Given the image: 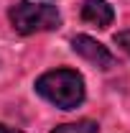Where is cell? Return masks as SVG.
I'll use <instances>...</instances> for the list:
<instances>
[{
  "label": "cell",
  "instance_id": "1",
  "mask_svg": "<svg viewBox=\"0 0 130 133\" xmlns=\"http://www.w3.org/2000/svg\"><path fill=\"white\" fill-rule=\"evenodd\" d=\"M36 92L61 110H74L84 102V79L74 69H54L36 79Z\"/></svg>",
  "mask_w": 130,
  "mask_h": 133
},
{
  "label": "cell",
  "instance_id": "2",
  "mask_svg": "<svg viewBox=\"0 0 130 133\" xmlns=\"http://www.w3.org/2000/svg\"><path fill=\"white\" fill-rule=\"evenodd\" d=\"M10 23L18 33L31 36L38 31H54L61 26V16L54 5H36V3H26L20 0L10 8Z\"/></svg>",
  "mask_w": 130,
  "mask_h": 133
},
{
  "label": "cell",
  "instance_id": "3",
  "mask_svg": "<svg viewBox=\"0 0 130 133\" xmlns=\"http://www.w3.org/2000/svg\"><path fill=\"white\" fill-rule=\"evenodd\" d=\"M71 49L77 51L82 59H87L89 64L99 66V69H112V66L117 64L115 56L110 54V49L102 46L99 41H95L92 36H84V33L74 36V38H71Z\"/></svg>",
  "mask_w": 130,
  "mask_h": 133
},
{
  "label": "cell",
  "instance_id": "4",
  "mask_svg": "<svg viewBox=\"0 0 130 133\" xmlns=\"http://www.w3.org/2000/svg\"><path fill=\"white\" fill-rule=\"evenodd\" d=\"M82 21L97 28H107L115 21V10L107 0H84L82 5Z\"/></svg>",
  "mask_w": 130,
  "mask_h": 133
},
{
  "label": "cell",
  "instance_id": "5",
  "mask_svg": "<svg viewBox=\"0 0 130 133\" xmlns=\"http://www.w3.org/2000/svg\"><path fill=\"white\" fill-rule=\"evenodd\" d=\"M51 133H99V125L95 123V120H77V123L56 125Z\"/></svg>",
  "mask_w": 130,
  "mask_h": 133
},
{
  "label": "cell",
  "instance_id": "6",
  "mask_svg": "<svg viewBox=\"0 0 130 133\" xmlns=\"http://www.w3.org/2000/svg\"><path fill=\"white\" fill-rule=\"evenodd\" d=\"M112 41H115V44H117L122 51H125V54H130V31H120V33H115Z\"/></svg>",
  "mask_w": 130,
  "mask_h": 133
},
{
  "label": "cell",
  "instance_id": "7",
  "mask_svg": "<svg viewBox=\"0 0 130 133\" xmlns=\"http://www.w3.org/2000/svg\"><path fill=\"white\" fill-rule=\"evenodd\" d=\"M0 133H23V131H18V128H10V125H3V123H0Z\"/></svg>",
  "mask_w": 130,
  "mask_h": 133
}]
</instances>
